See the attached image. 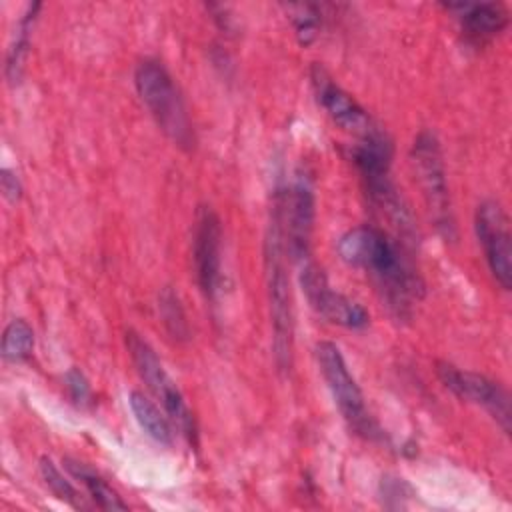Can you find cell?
<instances>
[{"mask_svg":"<svg viewBox=\"0 0 512 512\" xmlns=\"http://www.w3.org/2000/svg\"><path fill=\"white\" fill-rule=\"evenodd\" d=\"M336 250L348 266L370 276L396 320L412 316V306L422 298L424 284L396 238L374 226H356L340 236Z\"/></svg>","mask_w":512,"mask_h":512,"instance_id":"obj_1","label":"cell"},{"mask_svg":"<svg viewBox=\"0 0 512 512\" xmlns=\"http://www.w3.org/2000/svg\"><path fill=\"white\" fill-rule=\"evenodd\" d=\"M266 284H268V302H270V322H272V350L274 360L280 370L292 366V348H294V308L290 280L286 272V246L282 232V216L278 202L274 200L272 220L266 236Z\"/></svg>","mask_w":512,"mask_h":512,"instance_id":"obj_2","label":"cell"},{"mask_svg":"<svg viewBox=\"0 0 512 512\" xmlns=\"http://www.w3.org/2000/svg\"><path fill=\"white\" fill-rule=\"evenodd\" d=\"M134 84L140 100L166 138L178 148L190 150L196 142L192 120L186 102L166 66L152 58L142 60L134 70Z\"/></svg>","mask_w":512,"mask_h":512,"instance_id":"obj_3","label":"cell"},{"mask_svg":"<svg viewBox=\"0 0 512 512\" xmlns=\"http://www.w3.org/2000/svg\"><path fill=\"white\" fill-rule=\"evenodd\" d=\"M316 360L320 374L332 394V400L348 428L368 440L382 438V432L370 416L364 394L356 378L352 376L340 348L334 342L322 340L316 344Z\"/></svg>","mask_w":512,"mask_h":512,"instance_id":"obj_4","label":"cell"},{"mask_svg":"<svg viewBox=\"0 0 512 512\" xmlns=\"http://www.w3.org/2000/svg\"><path fill=\"white\" fill-rule=\"evenodd\" d=\"M124 340H126L128 354L132 358V364L136 366V372L146 382L150 392L160 400L166 416H170V420L182 430V434L188 440L196 442L194 416L186 404L184 394L180 392L172 376L166 372L156 350L134 330H126Z\"/></svg>","mask_w":512,"mask_h":512,"instance_id":"obj_5","label":"cell"},{"mask_svg":"<svg viewBox=\"0 0 512 512\" xmlns=\"http://www.w3.org/2000/svg\"><path fill=\"white\" fill-rule=\"evenodd\" d=\"M416 178L422 186V194L426 198L430 216L434 220V226L444 238H454V214H452V202L448 192V180H446V168L442 160V150L438 144V138L430 130H422L412 144L410 152Z\"/></svg>","mask_w":512,"mask_h":512,"instance_id":"obj_6","label":"cell"},{"mask_svg":"<svg viewBox=\"0 0 512 512\" xmlns=\"http://www.w3.org/2000/svg\"><path fill=\"white\" fill-rule=\"evenodd\" d=\"M300 286L310 308L324 320L348 330H364L370 324V314L366 308L346 294L334 290L328 284L326 274L316 264L306 262L302 266Z\"/></svg>","mask_w":512,"mask_h":512,"instance_id":"obj_7","label":"cell"},{"mask_svg":"<svg viewBox=\"0 0 512 512\" xmlns=\"http://www.w3.org/2000/svg\"><path fill=\"white\" fill-rule=\"evenodd\" d=\"M276 202L282 216L286 252L294 260H306L316 216V198L310 180L300 174L286 192L276 194Z\"/></svg>","mask_w":512,"mask_h":512,"instance_id":"obj_8","label":"cell"},{"mask_svg":"<svg viewBox=\"0 0 512 512\" xmlns=\"http://www.w3.org/2000/svg\"><path fill=\"white\" fill-rule=\"evenodd\" d=\"M476 238L484 250L486 264L494 280L510 290L512 286V246L510 226L504 208L496 200H484L478 204L474 214Z\"/></svg>","mask_w":512,"mask_h":512,"instance_id":"obj_9","label":"cell"},{"mask_svg":"<svg viewBox=\"0 0 512 512\" xmlns=\"http://www.w3.org/2000/svg\"><path fill=\"white\" fill-rule=\"evenodd\" d=\"M438 378L452 394L482 406L506 434L510 432V396L498 382L478 372L460 370L448 362L438 364Z\"/></svg>","mask_w":512,"mask_h":512,"instance_id":"obj_10","label":"cell"},{"mask_svg":"<svg viewBox=\"0 0 512 512\" xmlns=\"http://www.w3.org/2000/svg\"><path fill=\"white\" fill-rule=\"evenodd\" d=\"M222 224L218 214L210 206H200L194 220L192 234V258L194 274L202 294L214 300L220 286L222 270Z\"/></svg>","mask_w":512,"mask_h":512,"instance_id":"obj_11","label":"cell"},{"mask_svg":"<svg viewBox=\"0 0 512 512\" xmlns=\"http://www.w3.org/2000/svg\"><path fill=\"white\" fill-rule=\"evenodd\" d=\"M310 82L318 104L342 130L352 132L360 138L378 126L370 118V114L356 102V98L348 94L320 64H314L310 68Z\"/></svg>","mask_w":512,"mask_h":512,"instance_id":"obj_12","label":"cell"},{"mask_svg":"<svg viewBox=\"0 0 512 512\" xmlns=\"http://www.w3.org/2000/svg\"><path fill=\"white\" fill-rule=\"evenodd\" d=\"M444 8L454 14L464 36L474 44L494 38L508 24V12L498 2H448Z\"/></svg>","mask_w":512,"mask_h":512,"instance_id":"obj_13","label":"cell"},{"mask_svg":"<svg viewBox=\"0 0 512 512\" xmlns=\"http://www.w3.org/2000/svg\"><path fill=\"white\" fill-rule=\"evenodd\" d=\"M350 158L366 188L390 180L392 142L386 132L380 130V126L358 138V142L350 148Z\"/></svg>","mask_w":512,"mask_h":512,"instance_id":"obj_14","label":"cell"},{"mask_svg":"<svg viewBox=\"0 0 512 512\" xmlns=\"http://www.w3.org/2000/svg\"><path fill=\"white\" fill-rule=\"evenodd\" d=\"M64 468L86 488L92 502L102 510H128V504L118 496V492L86 462L64 458Z\"/></svg>","mask_w":512,"mask_h":512,"instance_id":"obj_15","label":"cell"},{"mask_svg":"<svg viewBox=\"0 0 512 512\" xmlns=\"http://www.w3.org/2000/svg\"><path fill=\"white\" fill-rule=\"evenodd\" d=\"M38 10H40V2L28 4L26 12L22 14V18L18 20V24L14 28V36H12L10 48L6 52V66H4V72H6V78L10 84H16L22 78L24 62H26V56L30 50V36H32L34 22L38 18Z\"/></svg>","mask_w":512,"mask_h":512,"instance_id":"obj_16","label":"cell"},{"mask_svg":"<svg viewBox=\"0 0 512 512\" xmlns=\"http://www.w3.org/2000/svg\"><path fill=\"white\" fill-rule=\"evenodd\" d=\"M128 406L132 410L134 420L146 432V436H150L154 442L162 446H172L174 442L172 426L152 400H148L142 392L134 390L128 394Z\"/></svg>","mask_w":512,"mask_h":512,"instance_id":"obj_17","label":"cell"},{"mask_svg":"<svg viewBox=\"0 0 512 512\" xmlns=\"http://www.w3.org/2000/svg\"><path fill=\"white\" fill-rule=\"evenodd\" d=\"M34 352V330L24 318H14L8 322L2 334V358L6 362L18 364L32 356Z\"/></svg>","mask_w":512,"mask_h":512,"instance_id":"obj_18","label":"cell"},{"mask_svg":"<svg viewBox=\"0 0 512 512\" xmlns=\"http://www.w3.org/2000/svg\"><path fill=\"white\" fill-rule=\"evenodd\" d=\"M40 476L44 480V484L48 486V490L62 502L70 504L72 508H86V504L82 502L80 498V492L70 484V480L58 470V466L48 458V456H42L40 458Z\"/></svg>","mask_w":512,"mask_h":512,"instance_id":"obj_19","label":"cell"},{"mask_svg":"<svg viewBox=\"0 0 512 512\" xmlns=\"http://www.w3.org/2000/svg\"><path fill=\"white\" fill-rule=\"evenodd\" d=\"M290 20L294 24L296 36L300 44H312L318 36L320 24H322V14L316 4H288L286 6Z\"/></svg>","mask_w":512,"mask_h":512,"instance_id":"obj_20","label":"cell"},{"mask_svg":"<svg viewBox=\"0 0 512 512\" xmlns=\"http://www.w3.org/2000/svg\"><path fill=\"white\" fill-rule=\"evenodd\" d=\"M158 308H160V316L162 322L166 326V330L170 332L172 338L176 340H186L188 338V322L184 316V310L180 306L178 296L174 294L172 288H164L158 300Z\"/></svg>","mask_w":512,"mask_h":512,"instance_id":"obj_21","label":"cell"},{"mask_svg":"<svg viewBox=\"0 0 512 512\" xmlns=\"http://www.w3.org/2000/svg\"><path fill=\"white\" fill-rule=\"evenodd\" d=\"M64 382H66L68 394L74 400V404H78L82 408L92 404V388H90V384H88V380H86V376L80 368H70L64 374Z\"/></svg>","mask_w":512,"mask_h":512,"instance_id":"obj_22","label":"cell"},{"mask_svg":"<svg viewBox=\"0 0 512 512\" xmlns=\"http://www.w3.org/2000/svg\"><path fill=\"white\" fill-rule=\"evenodd\" d=\"M0 188L8 202H18L22 198V182L10 168L0 170Z\"/></svg>","mask_w":512,"mask_h":512,"instance_id":"obj_23","label":"cell"}]
</instances>
